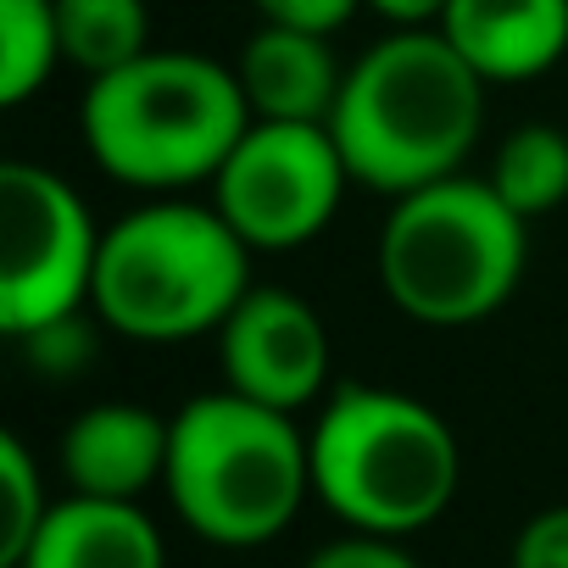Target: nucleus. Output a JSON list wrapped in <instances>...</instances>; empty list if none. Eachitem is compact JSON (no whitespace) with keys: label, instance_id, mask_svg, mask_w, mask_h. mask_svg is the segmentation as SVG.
<instances>
[{"label":"nucleus","instance_id":"nucleus-1","mask_svg":"<svg viewBox=\"0 0 568 568\" xmlns=\"http://www.w3.org/2000/svg\"><path fill=\"white\" fill-rule=\"evenodd\" d=\"M485 95L490 84L440 29H390L346 62L329 129L352 179L396 201L463 173L485 134Z\"/></svg>","mask_w":568,"mask_h":568},{"label":"nucleus","instance_id":"nucleus-2","mask_svg":"<svg viewBox=\"0 0 568 568\" xmlns=\"http://www.w3.org/2000/svg\"><path fill=\"white\" fill-rule=\"evenodd\" d=\"M251 129L234 62L206 51L151 45L140 62L90 79L79 101V134L90 162L140 195H190L217 179L240 134Z\"/></svg>","mask_w":568,"mask_h":568},{"label":"nucleus","instance_id":"nucleus-3","mask_svg":"<svg viewBox=\"0 0 568 568\" xmlns=\"http://www.w3.org/2000/svg\"><path fill=\"white\" fill-rule=\"evenodd\" d=\"M251 256L212 201L145 195L101 234L90 313L140 346L217 335L251 291Z\"/></svg>","mask_w":568,"mask_h":568},{"label":"nucleus","instance_id":"nucleus-4","mask_svg":"<svg viewBox=\"0 0 568 568\" xmlns=\"http://www.w3.org/2000/svg\"><path fill=\"white\" fill-rule=\"evenodd\" d=\"M179 524L223 551L278 540L313 501V446L296 413L234 390H201L173 413L168 479Z\"/></svg>","mask_w":568,"mask_h":568},{"label":"nucleus","instance_id":"nucleus-5","mask_svg":"<svg viewBox=\"0 0 568 568\" xmlns=\"http://www.w3.org/2000/svg\"><path fill=\"white\" fill-rule=\"evenodd\" d=\"M313 496L357 535L407 540L429 529L463 485L457 429L413 390L335 385L307 429Z\"/></svg>","mask_w":568,"mask_h":568},{"label":"nucleus","instance_id":"nucleus-6","mask_svg":"<svg viewBox=\"0 0 568 568\" xmlns=\"http://www.w3.org/2000/svg\"><path fill=\"white\" fill-rule=\"evenodd\" d=\"M524 262L529 223L474 173L396 195L374 245L385 302L424 329H474L496 318L518 291Z\"/></svg>","mask_w":568,"mask_h":568},{"label":"nucleus","instance_id":"nucleus-7","mask_svg":"<svg viewBox=\"0 0 568 568\" xmlns=\"http://www.w3.org/2000/svg\"><path fill=\"white\" fill-rule=\"evenodd\" d=\"M101 223L84 195L40 162L0 168V335L29 341L79 318L95 296Z\"/></svg>","mask_w":568,"mask_h":568},{"label":"nucleus","instance_id":"nucleus-8","mask_svg":"<svg viewBox=\"0 0 568 568\" xmlns=\"http://www.w3.org/2000/svg\"><path fill=\"white\" fill-rule=\"evenodd\" d=\"M352 184V162L329 123L251 118L206 190L251 251H302L335 223Z\"/></svg>","mask_w":568,"mask_h":568},{"label":"nucleus","instance_id":"nucleus-9","mask_svg":"<svg viewBox=\"0 0 568 568\" xmlns=\"http://www.w3.org/2000/svg\"><path fill=\"white\" fill-rule=\"evenodd\" d=\"M217 341V374L223 390L262 402L273 413H307L329 396V329L324 313L284 291V284H251L245 302L223 318Z\"/></svg>","mask_w":568,"mask_h":568},{"label":"nucleus","instance_id":"nucleus-10","mask_svg":"<svg viewBox=\"0 0 568 568\" xmlns=\"http://www.w3.org/2000/svg\"><path fill=\"white\" fill-rule=\"evenodd\" d=\"M168 440H173V418L134 402H95L73 413V424L62 429L57 463L73 496L140 501L168 479Z\"/></svg>","mask_w":568,"mask_h":568},{"label":"nucleus","instance_id":"nucleus-11","mask_svg":"<svg viewBox=\"0 0 568 568\" xmlns=\"http://www.w3.org/2000/svg\"><path fill=\"white\" fill-rule=\"evenodd\" d=\"M234 79L245 90L251 118L262 123H329L346 84V62L335 57L329 34L256 23L234 57Z\"/></svg>","mask_w":568,"mask_h":568},{"label":"nucleus","instance_id":"nucleus-12","mask_svg":"<svg viewBox=\"0 0 568 568\" xmlns=\"http://www.w3.org/2000/svg\"><path fill=\"white\" fill-rule=\"evenodd\" d=\"M440 34L485 84H529L568 57V0H452Z\"/></svg>","mask_w":568,"mask_h":568},{"label":"nucleus","instance_id":"nucleus-13","mask_svg":"<svg viewBox=\"0 0 568 568\" xmlns=\"http://www.w3.org/2000/svg\"><path fill=\"white\" fill-rule=\"evenodd\" d=\"M12 568H168V540L140 501L57 496Z\"/></svg>","mask_w":568,"mask_h":568},{"label":"nucleus","instance_id":"nucleus-14","mask_svg":"<svg viewBox=\"0 0 568 568\" xmlns=\"http://www.w3.org/2000/svg\"><path fill=\"white\" fill-rule=\"evenodd\" d=\"M62 62L84 79H106L151 51L145 0H57Z\"/></svg>","mask_w":568,"mask_h":568},{"label":"nucleus","instance_id":"nucleus-15","mask_svg":"<svg viewBox=\"0 0 568 568\" xmlns=\"http://www.w3.org/2000/svg\"><path fill=\"white\" fill-rule=\"evenodd\" d=\"M490 190L524 217H546L568 201V134L557 123H518L490 156Z\"/></svg>","mask_w":568,"mask_h":568},{"label":"nucleus","instance_id":"nucleus-16","mask_svg":"<svg viewBox=\"0 0 568 568\" xmlns=\"http://www.w3.org/2000/svg\"><path fill=\"white\" fill-rule=\"evenodd\" d=\"M62 62L57 0H0V101H34Z\"/></svg>","mask_w":568,"mask_h":568},{"label":"nucleus","instance_id":"nucleus-17","mask_svg":"<svg viewBox=\"0 0 568 568\" xmlns=\"http://www.w3.org/2000/svg\"><path fill=\"white\" fill-rule=\"evenodd\" d=\"M0 496H7V513H0V568H12L23 557V546L34 540V529L45 524L51 513V496H45V474L29 452L23 435H0Z\"/></svg>","mask_w":568,"mask_h":568},{"label":"nucleus","instance_id":"nucleus-18","mask_svg":"<svg viewBox=\"0 0 568 568\" xmlns=\"http://www.w3.org/2000/svg\"><path fill=\"white\" fill-rule=\"evenodd\" d=\"M507 568H568V501L540 507L518 524Z\"/></svg>","mask_w":568,"mask_h":568},{"label":"nucleus","instance_id":"nucleus-19","mask_svg":"<svg viewBox=\"0 0 568 568\" xmlns=\"http://www.w3.org/2000/svg\"><path fill=\"white\" fill-rule=\"evenodd\" d=\"M302 568H424V562L407 551V540H385V535H357V529H346L341 540L318 546Z\"/></svg>","mask_w":568,"mask_h":568},{"label":"nucleus","instance_id":"nucleus-20","mask_svg":"<svg viewBox=\"0 0 568 568\" xmlns=\"http://www.w3.org/2000/svg\"><path fill=\"white\" fill-rule=\"evenodd\" d=\"M256 7V23H278V29H302V34H341L363 0H251Z\"/></svg>","mask_w":568,"mask_h":568},{"label":"nucleus","instance_id":"nucleus-21","mask_svg":"<svg viewBox=\"0 0 568 568\" xmlns=\"http://www.w3.org/2000/svg\"><path fill=\"white\" fill-rule=\"evenodd\" d=\"M18 346H23L29 363H34L40 374H51V379L79 374V368L90 363V352H95V341H90V329H84V313H79V318H62V324H51V329H40V335H29V341H18Z\"/></svg>","mask_w":568,"mask_h":568},{"label":"nucleus","instance_id":"nucleus-22","mask_svg":"<svg viewBox=\"0 0 568 568\" xmlns=\"http://www.w3.org/2000/svg\"><path fill=\"white\" fill-rule=\"evenodd\" d=\"M374 18H385L390 29H440L452 0H363Z\"/></svg>","mask_w":568,"mask_h":568}]
</instances>
